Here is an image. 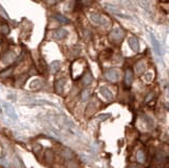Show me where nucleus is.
Instances as JSON below:
<instances>
[{
	"label": "nucleus",
	"mask_w": 169,
	"mask_h": 168,
	"mask_svg": "<svg viewBox=\"0 0 169 168\" xmlns=\"http://www.w3.org/2000/svg\"><path fill=\"white\" fill-rule=\"evenodd\" d=\"M153 96H154V93H149L148 95L146 96V98H145V103H149V102H150V100H152V98H153Z\"/></svg>",
	"instance_id": "nucleus-20"
},
{
	"label": "nucleus",
	"mask_w": 169,
	"mask_h": 168,
	"mask_svg": "<svg viewBox=\"0 0 169 168\" xmlns=\"http://www.w3.org/2000/svg\"><path fill=\"white\" fill-rule=\"evenodd\" d=\"M65 84H66V78H59V79L56 80L55 83V91L56 93L60 94L63 91V87H65Z\"/></svg>",
	"instance_id": "nucleus-5"
},
{
	"label": "nucleus",
	"mask_w": 169,
	"mask_h": 168,
	"mask_svg": "<svg viewBox=\"0 0 169 168\" xmlns=\"http://www.w3.org/2000/svg\"><path fill=\"white\" fill-rule=\"evenodd\" d=\"M13 59H14V55H13L12 53H8L5 56H3L2 60H3V63H11Z\"/></svg>",
	"instance_id": "nucleus-17"
},
{
	"label": "nucleus",
	"mask_w": 169,
	"mask_h": 168,
	"mask_svg": "<svg viewBox=\"0 0 169 168\" xmlns=\"http://www.w3.org/2000/svg\"><path fill=\"white\" fill-rule=\"evenodd\" d=\"M132 81H133V73L130 69H128L125 73V84H126L127 87H130Z\"/></svg>",
	"instance_id": "nucleus-7"
},
{
	"label": "nucleus",
	"mask_w": 169,
	"mask_h": 168,
	"mask_svg": "<svg viewBox=\"0 0 169 168\" xmlns=\"http://www.w3.org/2000/svg\"><path fill=\"white\" fill-rule=\"evenodd\" d=\"M67 168H78V165L76 163L74 160H71V161H66V163H65Z\"/></svg>",
	"instance_id": "nucleus-16"
},
{
	"label": "nucleus",
	"mask_w": 169,
	"mask_h": 168,
	"mask_svg": "<svg viewBox=\"0 0 169 168\" xmlns=\"http://www.w3.org/2000/svg\"><path fill=\"white\" fill-rule=\"evenodd\" d=\"M105 76L108 80L110 81H116V80L119 79V76H121V73H119V70H116V69H109V70L106 71L105 73Z\"/></svg>",
	"instance_id": "nucleus-2"
},
{
	"label": "nucleus",
	"mask_w": 169,
	"mask_h": 168,
	"mask_svg": "<svg viewBox=\"0 0 169 168\" xmlns=\"http://www.w3.org/2000/svg\"><path fill=\"white\" fill-rule=\"evenodd\" d=\"M89 97V91H83V93H81V100H87V98Z\"/></svg>",
	"instance_id": "nucleus-21"
},
{
	"label": "nucleus",
	"mask_w": 169,
	"mask_h": 168,
	"mask_svg": "<svg viewBox=\"0 0 169 168\" xmlns=\"http://www.w3.org/2000/svg\"><path fill=\"white\" fill-rule=\"evenodd\" d=\"M68 36V31L65 29H57L53 32V37L56 39H65Z\"/></svg>",
	"instance_id": "nucleus-4"
},
{
	"label": "nucleus",
	"mask_w": 169,
	"mask_h": 168,
	"mask_svg": "<svg viewBox=\"0 0 169 168\" xmlns=\"http://www.w3.org/2000/svg\"><path fill=\"white\" fill-rule=\"evenodd\" d=\"M151 40H152V45H153V48L154 50H155V52H157V54L161 55V47H160V43H157V40L155 39V37H154L153 35H151Z\"/></svg>",
	"instance_id": "nucleus-12"
},
{
	"label": "nucleus",
	"mask_w": 169,
	"mask_h": 168,
	"mask_svg": "<svg viewBox=\"0 0 169 168\" xmlns=\"http://www.w3.org/2000/svg\"><path fill=\"white\" fill-rule=\"evenodd\" d=\"M99 92L103 94L104 97H106L108 100H111L112 98H113V94H112V92L109 90L108 88H106V87H101V88L99 89Z\"/></svg>",
	"instance_id": "nucleus-8"
},
{
	"label": "nucleus",
	"mask_w": 169,
	"mask_h": 168,
	"mask_svg": "<svg viewBox=\"0 0 169 168\" xmlns=\"http://www.w3.org/2000/svg\"><path fill=\"white\" fill-rule=\"evenodd\" d=\"M92 80H93V77H92V74H91L90 72H87L86 74H85V76H83V85H90L91 83H92Z\"/></svg>",
	"instance_id": "nucleus-15"
},
{
	"label": "nucleus",
	"mask_w": 169,
	"mask_h": 168,
	"mask_svg": "<svg viewBox=\"0 0 169 168\" xmlns=\"http://www.w3.org/2000/svg\"><path fill=\"white\" fill-rule=\"evenodd\" d=\"M11 72H12V69H8L6 71H4V72H2L0 75L2 76V77H5V76H8V75H10L11 74Z\"/></svg>",
	"instance_id": "nucleus-22"
},
{
	"label": "nucleus",
	"mask_w": 169,
	"mask_h": 168,
	"mask_svg": "<svg viewBox=\"0 0 169 168\" xmlns=\"http://www.w3.org/2000/svg\"><path fill=\"white\" fill-rule=\"evenodd\" d=\"M132 168H140V167H132Z\"/></svg>",
	"instance_id": "nucleus-24"
},
{
	"label": "nucleus",
	"mask_w": 169,
	"mask_h": 168,
	"mask_svg": "<svg viewBox=\"0 0 169 168\" xmlns=\"http://www.w3.org/2000/svg\"><path fill=\"white\" fill-rule=\"evenodd\" d=\"M45 161L48 162V163H52L54 160V153L53 151L51 150V149H47L45 150Z\"/></svg>",
	"instance_id": "nucleus-11"
},
{
	"label": "nucleus",
	"mask_w": 169,
	"mask_h": 168,
	"mask_svg": "<svg viewBox=\"0 0 169 168\" xmlns=\"http://www.w3.org/2000/svg\"><path fill=\"white\" fill-rule=\"evenodd\" d=\"M136 160L139 163H144L145 160H146V156H145V152L143 150H139L136 152Z\"/></svg>",
	"instance_id": "nucleus-14"
},
{
	"label": "nucleus",
	"mask_w": 169,
	"mask_h": 168,
	"mask_svg": "<svg viewBox=\"0 0 169 168\" xmlns=\"http://www.w3.org/2000/svg\"><path fill=\"white\" fill-rule=\"evenodd\" d=\"M90 20L94 25H103V23L106 22V20L104 19L101 15L96 14V13H91L90 14Z\"/></svg>",
	"instance_id": "nucleus-3"
},
{
	"label": "nucleus",
	"mask_w": 169,
	"mask_h": 168,
	"mask_svg": "<svg viewBox=\"0 0 169 168\" xmlns=\"http://www.w3.org/2000/svg\"><path fill=\"white\" fill-rule=\"evenodd\" d=\"M124 36H125L124 31L119 28H116L111 31L110 35H109V38H110V40L113 41V43H119V41H121V40L124 38Z\"/></svg>",
	"instance_id": "nucleus-1"
},
{
	"label": "nucleus",
	"mask_w": 169,
	"mask_h": 168,
	"mask_svg": "<svg viewBox=\"0 0 169 168\" xmlns=\"http://www.w3.org/2000/svg\"><path fill=\"white\" fill-rule=\"evenodd\" d=\"M145 71V63L143 61H139L135 65V72L136 74H142Z\"/></svg>",
	"instance_id": "nucleus-13"
},
{
	"label": "nucleus",
	"mask_w": 169,
	"mask_h": 168,
	"mask_svg": "<svg viewBox=\"0 0 169 168\" xmlns=\"http://www.w3.org/2000/svg\"><path fill=\"white\" fill-rule=\"evenodd\" d=\"M0 31H1V33H3V34H9L10 28H9L6 25H1V28H0Z\"/></svg>",
	"instance_id": "nucleus-19"
},
{
	"label": "nucleus",
	"mask_w": 169,
	"mask_h": 168,
	"mask_svg": "<svg viewBox=\"0 0 169 168\" xmlns=\"http://www.w3.org/2000/svg\"><path fill=\"white\" fill-rule=\"evenodd\" d=\"M110 118V114H103V115H99V118L101 120V118H103V120H105V118Z\"/></svg>",
	"instance_id": "nucleus-23"
},
{
	"label": "nucleus",
	"mask_w": 169,
	"mask_h": 168,
	"mask_svg": "<svg viewBox=\"0 0 169 168\" xmlns=\"http://www.w3.org/2000/svg\"><path fill=\"white\" fill-rule=\"evenodd\" d=\"M55 18L59 21L60 23H69V19H67L65 16L60 15V14H57V15H55Z\"/></svg>",
	"instance_id": "nucleus-18"
},
{
	"label": "nucleus",
	"mask_w": 169,
	"mask_h": 168,
	"mask_svg": "<svg viewBox=\"0 0 169 168\" xmlns=\"http://www.w3.org/2000/svg\"><path fill=\"white\" fill-rule=\"evenodd\" d=\"M128 43L129 47L134 51V52H137L140 50V43L139 40L136 39V37H130L128 39Z\"/></svg>",
	"instance_id": "nucleus-6"
},
{
	"label": "nucleus",
	"mask_w": 169,
	"mask_h": 168,
	"mask_svg": "<svg viewBox=\"0 0 169 168\" xmlns=\"http://www.w3.org/2000/svg\"><path fill=\"white\" fill-rule=\"evenodd\" d=\"M63 156L66 159V161L74 160V153L72 152V150H71V149H69V148H63Z\"/></svg>",
	"instance_id": "nucleus-9"
},
{
	"label": "nucleus",
	"mask_w": 169,
	"mask_h": 168,
	"mask_svg": "<svg viewBox=\"0 0 169 168\" xmlns=\"http://www.w3.org/2000/svg\"><path fill=\"white\" fill-rule=\"evenodd\" d=\"M60 66H61V63H60V61H59V60H55V61H53V63H51V66H50L51 72L56 73L58 70H59V69H60Z\"/></svg>",
	"instance_id": "nucleus-10"
}]
</instances>
